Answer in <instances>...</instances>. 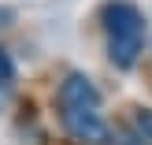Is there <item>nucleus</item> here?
Returning <instances> with one entry per match:
<instances>
[{
    "label": "nucleus",
    "instance_id": "f257e3e1",
    "mask_svg": "<svg viewBox=\"0 0 152 145\" xmlns=\"http://www.w3.org/2000/svg\"><path fill=\"white\" fill-rule=\"evenodd\" d=\"M56 108H59V123L82 145H100L108 141V123L100 112V93L86 74H67L56 89Z\"/></svg>",
    "mask_w": 152,
    "mask_h": 145
},
{
    "label": "nucleus",
    "instance_id": "f03ea898",
    "mask_svg": "<svg viewBox=\"0 0 152 145\" xmlns=\"http://www.w3.org/2000/svg\"><path fill=\"white\" fill-rule=\"evenodd\" d=\"M100 22H104V37H108V60L119 71H130L141 60L145 37H148L141 7L130 0H108L100 11Z\"/></svg>",
    "mask_w": 152,
    "mask_h": 145
},
{
    "label": "nucleus",
    "instance_id": "7ed1b4c3",
    "mask_svg": "<svg viewBox=\"0 0 152 145\" xmlns=\"http://www.w3.org/2000/svg\"><path fill=\"white\" fill-rule=\"evenodd\" d=\"M11 82H15V60L7 56L4 49H0V89H4V86H11Z\"/></svg>",
    "mask_w": 152,
    "mask_h": 145
},
{
    "label": "nucleus",
    "instance_id": "20e7f679",
    "mask_svg": "<svg viewBox=\"0 0 152 145\" xmlns=\"http://www.w3.org/2000/svg\"><path fill=\"white\" fill-rule=\"evenodd\" d=\"M134 127H137V134H141L145 141H152V108H141L137 119H134Z\"/></svg>",
    "mask_w": 152,
    "mask_h": 145
},
{
    "label": "nucleus",
    "instance_id": "39448f33",
    "mask_svg": "<svg viewBox=\"0 0 152 145\" xmlns=\"http://www.w3.org/2000/svg\"><path fill=\"white\" fill-rule=\"evenodd\" d=\"M115 145H145V138H141V134H126V130H123Z\"/></svg>",
    "mask_w": 152,
    "mask_h": 145
},
{
    "label": "nucleus",
    "instance_id": "423d86ee",
    "mask_svg": "<svg viewBox=\"0 0 152 145\" xmlns=\"http://www.w3.org/2000/svg\"><path fill=\"white\" fill-rule=\"evenodd\" d=\"M11 22H15V11L0 4V30H4V26H11Z\"/></svg>",
    "mask_w": 152,
    "mask_h": 145
}]
</instances>
